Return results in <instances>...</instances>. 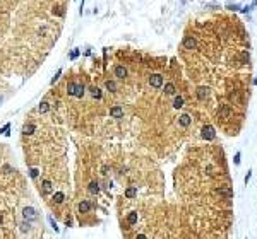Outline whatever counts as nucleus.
I'll return each instance as SVG.
<instances>
[{"label":"nucleus","instance_id":"obj_21","mask_svg":"<svg viewBox=\"0 0 257 239\" xmlns=\"http://www.w3.org/2000/svg\"><path fill=\"white\" fill-rule=\"evenodd\" d=\"M60 75H62V69H58V70H57V74H55V77L52 79V84H55V82H57L58 79H60Z\"/></svg>","mask_w":257,"mask_h":239},{"label":"nucleus","instance_id":"obj_14","mask_svg":"<svg viewBox=\"0 0 257 239\" xmlns=\"http://www.w3.org/2000/svg\"><path fill=\"white\" fill-rule=\"evenodd\" d=\"M65 200V195H64V193H62V191H57V193H55V195H53V203H62V202Z\"/></svg>","mask_w":257,"mask_h":239},{"label":"nucleus","instance_id":"obj_19","mask_svg":"<svg viewBox=\"0 0 257 239\" xmlns=\"http://www.w3.org/2000/svg\"><path fill=\"white\" fill-rule=\"evenodd\" d=\"M79 55H81V50H77V48H75V50H72V51H70L69 58H70V60H75V58H77Z\"/></svg>","mask_w":257,"mask_h":239},{"label":"nucleus","instance_id":"obj_4","mask_svg":"<svg viewBox=\"0 0 257 239\" xmlns=\"http://www.w3.org/2000/svg\"><path fill=\"white\" fill-rule=\"evenodd\" d=\"M22 217L26 219V220H36L38 219V213L33 207H26V209L22 210Z\"/></svg>","mask_w":257,"mask_h":239},{"label":"nucleus","instance_id":"obj_25","mask_svg":"<svg viewBox=\"0 0 257 239\" xmlns=\"http://www.w3.org/2000/svg\"><path fill=\"white\" fill-rule=\"evenodd\" d=\"M101 171H103V174H108V166H105V167H103Z\"/></svg>","mask_w":257,"mask_h":239},{"label":"nucleus","instance_id":"obj_18","mask_svg":"<svg viewBox=\"0 0 257 239\" xmlns=\"http://www.w3.org/2000/svg\"><path fill=\"white\" fill-rule=\"evenodd\" d=\"M35 128H36V126L33 125V123H29V125H26L24 128H22V133H24V135H31L33 132H35Z\"/></svg>","mask_w":257,"mask_h":239},{"label":"nucleus","instance_id":"obj_5","mask_svg":"<svg viewBox=\"0 0 257 239\" xmlns=\"http://www.w3.org/2000/svg\"><path fill=\"white\" fill-rule=\"evenodd\" d=\"M178 125L182 126V128H189V126L192 125V116L189 113H183L178 116Z\"/></svg>","mask_w":257,"mask_h":239},{"label":"nucleus","instance_id":"obj_2","mask_svg":"<svg viewBox=\"0 0 257 239\" xmlns=\"http://www.w3.org/2000/svg\"><path fill=\"white\" fill-rule=\"evenodd\" d=\"M149 86L154 87V89H160V87H163V75H161V74H152V75H149Z\"/></svg>","mask_w":257,"mask_h":239},{"label":"nucleus","instance_id":"obj_9","mask_svg":"<svg viewBox=\"0 0 257 239\" xmlns=\"http://www.w3.org/2000/svg\"><path fill=\"white\" fill-rule=\"evenodd\" d=\"M165 94L166 96H175V94H177V87H175L173 82L165 84Z\"/></svg>","mask_w":257,"mask_h":239},{"label":"nucleus","instance_id":"obj_7","mask_svg":"<svg viewBox=\"0 0 257 239\" xmlns=\"http://www.w3.org/2000/svg\"><path fill=\"white\" fill-rule=\"evenodd\" d=\"M183 106H185V99H183V96H177V94H175V97H173V108L175 109H182Z\"/></svg>","mask_w":257,"mask_h":239},{"label":"nucleus","instance_id":"obj_8","mask_svg":"<svg viewBox=\"0 0 257 239\" xmlns=\"http://www.w3.org/2000/svg\"><path fill=\"white\" fill-rule=\"evenodd\" d=\"M115 77L120 79V80H123V79L127 77V69L125 67H122V65L115 67Z\"/></svg>","mask_w":257,"mask_h":239},{"label":"nucleus","instance_id":"obj_22","mask_svg":"<svg viewBox=\"0 0 257 239\" xmlns=\"http://www.w3.org/2000/svg\"><path fill=\"white\" fill-rule=\"evenodd\" d=\"M9 128H10V123H7V125L4 126V128H0V133H4V135H9Z\"/></svg>","mask_w":257,"mask_h":239},{"label":"nucleus","instance_id":"obj_16","mask_svg":"<svg viewBox=\"0 0 257 239\" xmlns=\"http://www.w3.org/2000/svg\"><path fill=\"white\" fill-rule=\"evenodd\" d=\"M105 87L108 89L110 92H117V84H115V80H106Z\"/></svg>","mask_w":257,"mask_h":239},{"label":"nucleus","instance_id":"obj_17","mask_svg":"<svg viewBox=\"0 0 257 239\" xmlns=\"http://www.w3.org/2000/svg\"><path fill=\"white\" fill-rule=\"evenodd\" d=\"M135 195H137V188H135V186L127 188V191H125V196H127V198H134Z\"/></svg>","mask_w":257,"mask_h":239},{"label":"nucleus","instance_id":"obj_12","mask_svg":"<svg viewBox=\"0 0 257 239\" xmlns=\"http://www.w3.org/2000/svg\"><path fill=\"white\" fill-rule=\"evenodd\" d=\"M137 220H139V215H137V212H130L129 215H127V222H129V226H134Z\"/></svg>","mask_w":257,"mask_h":239},{"label":"nucleus","instance_id":"obj_15","mask_svg":"<svg viewBox=\"0 0 257 239\" xmlns=\"http://www.w3.org/2000/svg\"><path fill=\"white\" fill-rule=\"evenodd\" d=\"M89 92H91V96L94 97V99H101V91H100V89H98L96 86L89 87Z\"/></svg>","mask_w":257,"mask_h":239},{"label":"nucleus","instance_id":"obj_3","mask_svg":"<svg viewBox=\"0 0 257 239\" xmlns=\"http://www.w3.org/2000/svg\"><path fill=\"white\" fill-rule=\"evenodd\" d=\"M202 139L204 140H214V137H216V133H214V128L211 125H204L202 126Z\"/></svg>","mask_w":257,"mask_h":239},{"label":"nucleus","instance_id":"obj_20","mask_svg":"<svg viewBox=\"0 0 257 239\" xmlns=\"http://www.w3.org/2000/svg\"><path fill=\"white\" fill-rule=\"evenodd\" d=\"M48 108H50V106H48V103H46V101H43V103H41V104H39V113H46V111H48Z\"/></svg>","mask_w":257,"mask_h":239},{"label":"nucleus","instance_id":"obj_13","mask_svg":"<svg viewBox=\"0 0 257 239\" xmlns=\"http://www.w3.org/2000/svg\"><path fill=\"white\" fill-rule=\"evenodd\" d=\"M41 186H43V193H45V195H50V193L53 191V188H52V181H48V179H45Z\"/></svg>","mask_w":257,"mask_h":239},{"label":"nucleus","instance_id":"obj_6","mask_svg":"<svg viewBox=\"0 0 257 239\" xmlns=\"http://www.w3.org/2000/svg\"><path fill=\"white\" fill-rule=\"evenodd\" d=\"M110 116L112 118H123V108H120V106L110 108Z\"/></svg>","mask_w":257,"mask_h":239},{"label":"nucleus","instance_id":"obj_23","mask_svg":"<svg viewBox=\"0 0 257 239\" xmlns=\"http://www.w3.org/2000/svg\"><path fill=\"white\" fill-rule=\"evenodd\" d=\"M38 173H39V171H38V169H36V167H33V169H31V171H29V174H31V178H36V176H38Z\"/></svg>","mask_w":257,"mask_h":239},{"label":"nucleus","instance_id":"obj_11","mask_svg":"<svg viewBox=\"0 0 257 239\" xmlns=\"http://www.w3.org/2000/svg\"><path fill=\"white\" fill-rule=\"evenodd\" d=\"M89 210H91V203H89L87 200H83L81 203H79V212L81 213H87Z\"/></svg>","mask_w":257,"mask_h":239},{"label":"nucleus","instance_id":"obj_1","mask_svg":"<svg viewBox=\"0 0 257 239\" xmlns=\"http://www.w3.org/2000/svg\"><path fill=\"white\" fill-rule=\"evenodd\" d=\"M84 91H86V87H84L83 84H77V82H69V86H67V94H69V96L83 97V96H84Z\"/></svg>","mask_w":257,"mask_h":239},{"label":"nucleus","instance_id":"obj_10","mask_svg":"<svg viewBox=\"0 0 257 239\" xmlns=\"http://www.w3.org/2000/svg\"><path fill=\"white\" fill-rule=\"evenodd\" d=\"M87 191H89L91 195H98V193H100V185H98V181H91V183H89Z\"/></svg>","mask_w":257,"mask_h":239},{"label":"nucleus","instance_id":"obj_24","mask_svg":"<svg viewBox=\"0 0 257 239\" xmlns=\"http://www.w3.org/2000/svg\"><path fill=\"white\" fill-rule=\"evenodd\" d=\"M50 224H52V227H53V229H55V230H58V227H57V222L53 220L52 217H50Z\"/></svg>","mask_w":257,"mask_h":239}]
</instances>
